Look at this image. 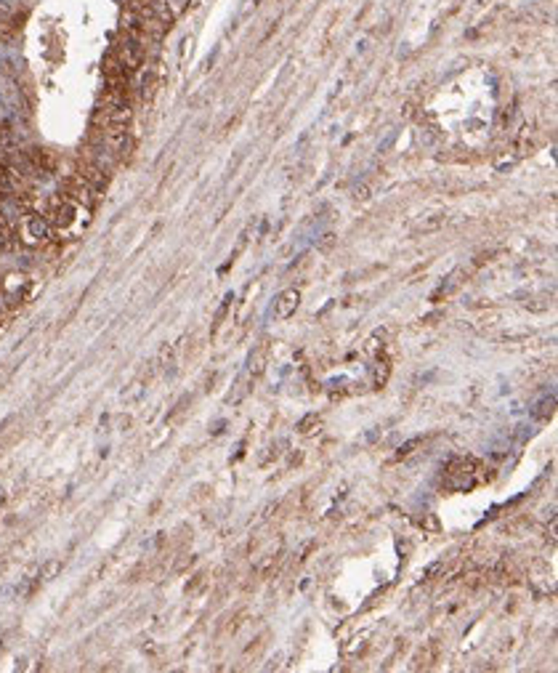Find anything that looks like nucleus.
<instances>
[{
  "label": "nucleus",
  "instance_id": "2",
  "mask_svg": "<svg viewBox=\"0 0 558 673\" xmlns=\"http://www.w3.org/2000/svg\"><path fill=\"white\" fill-rule=\"evenodd\" d=\"M21 237L30 245L45 243L51 237V224L43 216H35V213L32 216H24V221H21Z\"/></svg>",
  "mask_w": 558,
  "mask_h": 673
},
{
  "label": "nucleus",
  "instance_id": "4",
  "mask_svg": "<svg viewBox=\"0 0 558 673\" xmlns=\"http://www.w3.org/2000/svg\"><path fill=\"white\" fill-rule=\"evenodd\" d=\"M386 381H388V362L380 360V362H375L372 370H370V384H372V386H383Z\"/></svg>",
  "mask_w": 558,
  "mask_h": 673
},
{
  "label": "nucleus",
  "instance_id": "3",
  "mask_svg": "<svg viewBox=\"0 0 558 673\" xmlns=\"http://www.w3.org/2000/svg\"><path fill=\"white\" fill-rule=\"evenodd\" d=\"M300 304V293L295 287H287V290H282L277 296V301H274V317L277 320H290L293 314H295V309Z\"/></svg>",
  "mask_w": 558,
  "mask_h": 673
},
{
  "label": "nucleus",
  "instance_id": "6",
  "mask_svg": "<svg viewBox=\"0 0 558 673\" xmlns=\"http://www.w3.org/2000/svg\"><path fill=\"white\" fill-rule=\"evenodd\" d=\"M59 570H61V562H48V564L43 567V577H45V580H51V577H54Z\"/></svg>",
  "mask_w": 558,
  "mask_h": 673
},
{
  "label": "nucleus",
  "instance_id": "5",
  "mask_svg": "<svg viewBox=\"0 0 558 673\" xmlns=\"http://www.w3.org/2000/svg\"><path fill=\"white\" fill-rule=\"evenodd\" d=\"M311 426H319V415H317V412L306 415V418H303V421L298 423V431H300V434H311V431H314Z\"/></svg>",
  "mask_w": 558,
  "mask_h": 673
},
{
  "label": "nucleus",
  "instance_id": "1",
  "mask_svg": "<svg viewBox=\"0 0 558 673\" xmlns=\"http://www.w3.org/2000/svg\"><path fill=\"white\" fill-rule=\"evenodd\" d=\"M481 482V463L473 458H455L447 466V487L465 492Z\"/></svg>",
  "mask_w": 558,
  "mask_h": 673
}]
</instances>
